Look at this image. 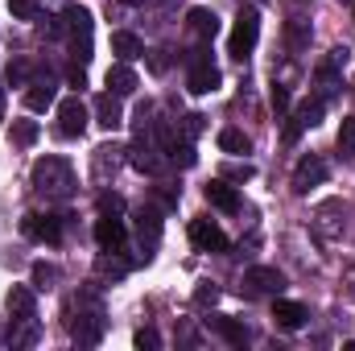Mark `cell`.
I'll return each instance as SVG.
<instances>
[{
	"label": "cell",
	"mask_w": 355,
	"mask_h": 351,
	"mask_svg": "<svg viewBox=\"0 0 355 351\" xmlns=\"http://www.w3.org/2000/svg\"><path fill=\"white\" fill-rule=\"evenodd\" d=\"M99 211H103V215H116V211H120V198H116V194H112V198L103 194V198H99Z\"/></svg>",
	"instance_id": "obj_33"
},
{
	"label": "cell",
	"mask_w": 355,
	"mask_h": 351,
	"mask_svg": "<svg viewBox=\"0 0 355 351\" xmlns=\"http://www.w3.org/2000/svg\"><path fill=\"white\" fill-rule=\"evenodd\" d=\"M33 190L37 194H46V198H67L71 190H75V174H71V166L62 162V157H42V162H33Z\"/></svg>",
	"instance_id": "obj_1"
},
{
	"label": "cell",
	"mask_w": 355,
	"mask_h": 351,
	"mask_svg": "<svg viewBox=\"0 0 355 351\" xmlns=\"http://www.w3.org/2000/svg\"><path fill=\"white\" fill-rule=\"evenodd\" d=\"M219 149H223V153H248L252 141H248L240 128H223V132H219Z\"/></svg>",
	"instance_id": "obj_23"
},
{
	"label": "cell",
	"mask_w": 355,
	"mask_h": 351,
	"mask_svg": "<svg viewBox=\"0 0 355 351\" xmlns=\"http://www.w3.org/2000/svg\"><path fill=\"white\" fill-rule=\"evenodd\" d=\"M194 302H198V306H215V302H219V289H215V285H198V289H194Z\"/></svg>",
	"instance_id": "obj_29"
},
{
	"label": "cell",
	"mask_w": 355,
	"mask_h": 351,
	"mask_svg": "<svg viewBox=\"0 0 355 351\" xmlns=\"http://www.w3.org/2000/svg\"><path fill=\"white\" fill-rule=\"evenodd\" d=\"M67 25H71V33L75 37H83V42H91V8H83V4H67Z\"/></svg>",
	"instance_id": "obj_17"
},
{
	"label": "cell",
	"mask_w": 355,
	"mask_h": 351,
	"mask_svg": "<svg viewBox=\"0 0 355 351\" xmlns=\"http://www.w3.org/2000/svg\"><path fill=\"white\" fill-rule=\"evenodd\" d=\"M322 112H327V103H322V99H306V103H297L293 120H297L302 128H314V124L322 120Z\"/></svg>",
	"instance_id": "obj_20"
},
{
	"label": "cell",
	"mask_w": 355,
	"mask_h": 351,
	"mask_svg": "<svg viewBox=\"0 0 355 351\" xmlns=\"http://www.w3.org/2000/svg\"><path fill=\"white\" fill-rule=\"evenodd\" d=\"M54 79H37V83H29V91H25V108L29 112H46L50 103H54Z\"/></svg>",
	"instance_id": "obj_15"
},
{
	"label": "cell",
	"mask_w": 355,
	"mask_h": 351,
	"mask_svg": "<svg viewBox=\"0 0 355 351\" xmlns=\"http://www.w3.org/2000/svg\"><path fill=\"white\" fill-rule=\"evenodd\" d=\"M8 141H12V145H21V149H29V145L37 141V124H33V120H12Z\"/></svg>",
	"instance_id": "obj_22"
},
{
	"label": "cell",
	"mask_w": 355,
	"mask_h": 351,
	"mask_svg": "<svg viewBox=\"0 0 355 351\" xmlns=\"http://www.w3.org/2000/svg\"><path fill=\"white\" fill-rule=\"evenodd\" d=\"M17 21H37V0H8Z\"/></svg>",
	"instance_id": "obj_26"
},
{
	"label": "cell",
	"mask_w": 355,
	"mask_h": 351,
	"mask_svg": "<svg viewBox=\"0 0 355 351\" xmlns=\"http://www.w3.org/2000/svg\"><path fill=\"white\" fill-rule=\"evenodd\" d=\"M244 285H248V293H281L285 289V277L277 268H268V264H257V268L244 273Z\"/></svg>",
	"instance_id": "obj_7"
},
{
	"label": "cell",
	"mask_w": 355,
	"mask_h": 351,
	"mask_svg": "<svg viewBox=\"0 0 355 351\" xmlns=\"http://www.w3.org/2000/svg\"><path fill=\"white\" fill-rule=\"evenodd\" d=\"M95 116H99V124L112 132V128H120L124 124V108H120V95H112V91H103L99 99H95Z\"/></svg>",
	"instance_id": "obj_12"
},
{
	"label": "cell",
	"mask_w": 355,
	"mask_h": 351,
	"mask_svg": "<svg viewBox=\"0 0 355 351\" xmlns=\"http://www.w3.org/2000/svg\"><path fill=\"white\" fill-rule=\"evenodd\" d=\"M327 182V162L318 157V153H306L297 166H293V190L297 194H310L314 186H322Z\"/></svg>",
	"instance_id": "obj_4"
},
{
	"label": "cell",
	"mask_w": 355,
	"mask_h": 351,
	"mask_svg": "<svg viewBox=\"0 0 355 351\" xmlns=\"http://www.w3.org/2000/svg\"><path fill=\"white\" fill-rule=\"evenodd\" d=\"M107 87H112V95H132V91H137V75H132V67L116 62V67L107 71Z\"/></svg>",
	"instance_id": "obj_16"
},
{
	"label": "cell",
	"mask_w": 355,
	"mask_h": 351,
	"mask_svg": "<svg viewBox=\"0 0 355 351\" xmlns=\"http://www.w3.org/2000/svg\"><path fill=\"white\" fill-rule=\"evenodd\" d=\"M54 281H58V268H54V264L37 261L29 268V285H33V289H54Z\"/></svg>",
	"instance_id": "obj_24"
},
{
	"label": "cell",
	"mask_w": 355,
	"mask_h": 351,
	"mask_svg": "<svg viewBox=\"0 0 355 351\" xmlns=\"http://www.w3.org/2000/svg\"><path fill=\"white\" fill-rule=\"evenodd\" d=\"M137 348L141 351H157L162 348V335H157L153 327H145V331H137Z\"/></svg>",
	"instance_id": "obj_27"
},
{
	"label": "cell",
	"mask_w": 355,
	"mask_h": 351,
	"mask_svg": "<svg viewBox=\"0 0 355 351\" xmlns=\"http://www.w3.org/2000/svg\"><path fill=\"white\" fill-rule=\"evenodd\" d=\"M25 83V62H12L8 67V87H21Z\"/></svg>",
	"instance_id": "obj_31"
},
{
	"label": "cell",
	"mask_w": 355,
	"mask_h": 351,
	"mask_svg": "<svg viewBox=\"0 0 355 351\" xmlns=\"http://www.w3.org/2000/svg\"><path fill=\"white\" fill-rule=\"evenodd\" d=\"M207 327H211L223 343H232V348H244V343H248V327H244V323H236V318H227V314H211V318H207Z\"/></svg>",
	"instance_id": "obj_9"
},
{
	"label": "cell",
	"mask_w": 355,
	"mask_h": 351,
	"mask_svg": "<svg viewBox=\"0 0 355 351\" xmlns=\"http://www.w3.org/2000/svg\"><path fill=\"white\" fill-rule=\"evenodd\" d=\"M306 318H310V310H306L302 302H277V306H272V323H277L281 331H302Z\"/></svg>",
	"instance_id": "obj_10"
},
{
	"label": "cell",
	"mask_w": 355,
	"mask_h": 351,
	"mask_svg": "<svg viewBox=\"0 0 355 351\" xmlns=\"http://www.w3.org/2000/svg\"><path fill=\"white\" fill-rule=\"evenodd\" d=\"M170 157H174L178 166H194V149H190V145H174V141H170Z\"/></svg>",
	"instance_id": "obj_28"
},
{
	"label": "cell",
	"mask_w": 355,
	"mask_h": 351,
	"mask_svg": "<svg viewBox=\"0 0 355 351\" xmlns=\"http://www.w3.org/2000/svg\"><path fill=\"white\" fill-rule=\"evenodd\" d=\"M207 203L219 207V211H240V194H236V186H232L227 178L207 182Z\"/></svg>",
	"instance_id": "obj_11"
},
{
	"label": "cell",
	"mask_w": 355,
	"mask_h": 351,
	"mask_svg": "<svg viewBox=\"0 0 355 351\" xmlns=\"http://www.w3.org/2000/svg\"><path fill=\"white\" fill-rule=\"evenodd\" d=\"M215 87H219V71H215L207 58H198L194 71H190V91H194V95H211Z\"/></svg>",
	"instance_id": "obj_14"
},
{
	"label": "cell",
	"mask_w": 355,
	"mask_h": 351,
	"mask_svg": "<svg viewBox=\"0 0 355 351\" xmlns=\"http://www.w3.org/2000/svg\"><path fill=\"white\" fill-rule=\"evenodd\" d=\"M21 232L29 240H42V244H58L62 240V223L54 215H25L21 219Z\"/></svg>",
	"instance_id": "obj_5"
},
{
	"label": "cell",
	"mask_w": 355,
	"mask_h": 351,
	"mask_svg": "<svg viewBox=\"0 0 355 351\" xmlns=\"http://www.w3.org/2000/svg\"><path fill=\"white\" fill-rule=\"evenodd\" d=\"M190 29H194L202 42H211V37L219 33V21H215V12H211V8H190Z\"/></svg>",
	"instance_id": "obj_18"
},
{
	"label": "cell",
	"mask_w": 355,
	"mask_h": 351,
	"mask_svg": "<svg viewBox=\"0 0 355 351\" xmlns=\"http://www.w3.org/2000/svg\"><path fill=\"white\" fill-rule=\"evenodd\" d=\"M112 54H120V62H132L141 54V42L132 33H112Z\"/></svg>",
	"instance_id": "obj_21"
},
{
	"label": "cell",
	"mask_w": 355,
	"mask_h": 351,
	"mask_svg": "<svg viewBox=\"0 0 355 351\" xmlns=\"http://www.w3.org/2000/svg\"><path fill=\"white\" fill-rule=\"evenodd\" d=\"M95 240H99L103 252H116L124 244V219L120 215H99L95 219Z\"/></svg>",
	"instance_id": "obj_8"
},
{
	"label": "cell",
	"mask_w": 355,
	"mask_h": 351,
	"mask_svg": "<svg viewBox=\"0 0 355 351\" xmlns=\"http://www.w3.org/2000/svg\"><path fill=\"white\" fill-rule=\"evenodd\" d=\"M190 244L202 252H227V236L211 223V219H194L190 223Z\"/></svg>",
	"instance_id": "obj_6"
},
{
	"label": "cell",
	"mask_w": 355,
	"mask_h": 351,
	"mask_svg": "<svg viewBox=\"0 0 355 351\" xmlns=\"http://www.w3.org/2000/svg\"><path fill=\"white\" fill-rule=\"evenodd\" d=\"M252 174H257L252 166H227V178H240L244 182V178H252Z\"/></svg>",
	"instance_id": "obj_34"
},
{
	"label": "cell",
	"mask_w": 355,
	"mask_h": 351,
	"mask_svg": "<svg viewBox=\"0 0 355 351\" xmlns=\"http://www.w3.org/2000/svg\"><path fill=\"white\" fill-rule=\"evenodd\" d=\"M186 132L198 137V132H202V116H186Z\"/></svg>",
	"instance_id": "obj_35"
},
{
	"label": "cell",
	"mask_w": 355,
	"mask_h": 351,
	"mask_svg": "<svg viewBox=\"0 0 355 351\" xmlns=\"http://www.w3.org/2000/svg\"><path fill=\"white\" fill-rule=\"evenodd\" d=\"M8 314H17L21 323H33V285H12L8 289Z\"/></svg>",
	"instance_id": "obj_13"
},
{
	"label": "cell",
	"mask_w": 355,
	"mask_h": 351,
	"mask_svg": "<svg viewBox=\"0 0 355 351\" xmlns=\"http://www.w3.org/2000/svg\"><path fill=\"white\" fill-rule=\"evenodd\" d=\"M272 112H277V116H285V112H289V91H285V87H272Z\"/></svg>",
	"instance_id": "obj_30"
},
{
	"label": "cell",
	"mask_w": 355,
	"mask_h": 351,
	"mask_svg": "<svg viewBox=\"0 0 355 351\" xmlns=\"http://www.w3.org/2000/svg\"><path fill=\"white\" fill-rule=\"evenodd\" d=\"M257 37H261V12L257 8H240L236 29H232V42H227V54L232 58H248L257 50Z\"/></svg>",
	"instance_id": "obj_2"
},
{
	"label": "cell",
	"mask_w": 355,
	"mask_h": 351,
	"mask_svg": "<svg viewBox=\"0 0 355 351\" xmlns=\"http://www.w3.org/2000/svg\"><path fill=\"white\" fill-rule=\"evenodd\" d=\"M87 103L79 95H67L58 103V137H83L87 132Z\"/></svg>",
	"instance_id": "obj_3"
},
{
	"label": "cell",
	"mask_w": 355,
	"mask_h": 351,
	"mask_svg": "<svg viewBox=\"0 0 355 351\" xmlns=\"http://www.w3.org/2000/svg\"><path fill=\"white\" fill-rule=\"evenodd\" d=\"M120 4H128V8H141V4H149V0H120Z\"/></svg>",
	"instance_id": "obj_36"
},
{
	"label": "cell",
	"mask_w": 355,
	"mask_h": 351,
	"mask_svg": "<svg viewBox=\"0 0 355 351\" xmlns=\"http://www.w3.org/2000/svg\"><path fill=\"white\" fill-rule=\"evenodd\" d=\"M128 162H132V170H141V174H157V170H162V157H157L145 141L132 145V157H128Z\"/></svg>",
	"instance_id": "obj_19"
},
{
	"label": "cell",
	"mask_w": 355,
	"mask_h": 351,
	"mask_svg": "<svg viewBox=\"0 0 355 351\" xmlns=\"http://www.w3.org/2000/svg\"><path fill=\"white\" fill-rule=\"evenodd\" d=\"M339 153L355 157V116H343V128H339Z\"/></svg>",
	"instance_id": "obj_25"
},
{
	"label": "cell",
	"mask_w": 355,
	"mask_h": 351,
	"mask_svg": "<svg viewBox=\"0 0 355 351\" xmlns=\"http://www.w3.org/2000/svg\"><path fill=\"white\" fill-rule=\"evenodd\" d=\"M302 132H306V128H302L297 120H289V124H285V145H293V141H297Z\"/></svg>",
	"instance_id": "obj_32"
},
{
	"label": "cell",
	"mask_w": 355,
	"mask_h": 351,
	"mask_svg": "<svg viewBox=\"0 0 355 351\" xmlns=\"http://www.w3.org/2000/svg\"><path fill=\"white\" fill-rule=\"evenodd\" d=\"M0 120H4V91H0Z\"/></svg>",
	"instance_id": "obj_37"
}]
</instances>
